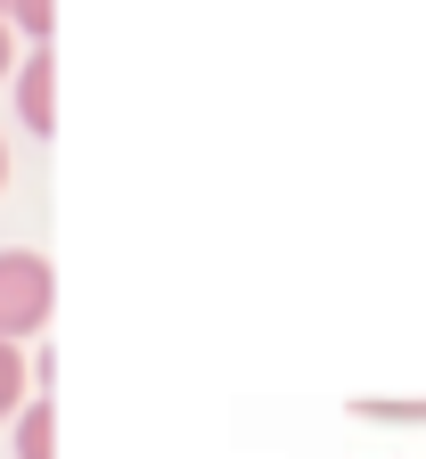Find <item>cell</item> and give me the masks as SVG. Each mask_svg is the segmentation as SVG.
Returning a JSON list of instances; mask_svg holds the SVG:
<instances>
[{
  "instance_id": "3957f363",
  "label": "cell",
  "mask_w": 426,
  "mask_h": 459,
  "mask_svg": "<svg viewBox=\"0 0 426 459\" xmlns=\"http://www.w3.org/2000/svg\"><path fill=\"white\" fill-rule=\"evenodd\" d=\"M17 459H57V411H49V385H33L25 411H17Z\"/></svg>"
},
{
  "instance_id": "6da1fadb",
  "label": "cell",
  "mask_w": 426,
  "mask_h": 459,
  "mask_svg": "<svg viewBox=\"0 0 426 459\" xmlns=\"http://www.w3.org/2000/svg\"><path fill=\"white\" fill-rule=\"evenodd\" d=\"M57 312V271L33 247H0V336H41Z\"/></svg>"
},
{
  "instance_id": "5b68a950",
  "label": "cell",
  "mask_w": 426,
  "mask_h": 459,
  "mask_svg": "<svg viewBox=\"0 0 426 459\" xmlns=\"http://www.w3.org/2000/svg\"><path fill=\"white\" fill-rule=\"evenodd\" d=\"M9 25H17V33H33V41H49V25H57V0H9Z\"/></svg>"
},
{
  "instance_id": "ba28073f",
  "label": "cell",
  "mask_w": 426,
  "mask_h": 459,
  "mask_svg": "<svg viewBox=\"0 0 426 459\" xmlns=\"http://www.w3.org/2000/svg\"><path fill=\"white\" fill-rule=\"evenodd\" d=\"M0 17H9V0H0Z\"/></svg>"
},
{
  "instance_id": "7a4b0ae2",
  "label": "cell",
  "mask_w": 426,
  "mask_h": 459,
  "mask_svg": "<svg viewBox=\"0 0 426 459\" xmlns=\"http://www.w3.org/2000/svg\"><path fill=\"white\" fill-rule=\"evenodd\" d=\"M17 115H25V132H49L57 124V57L33 49L25 66H17Z\"/></svg>"
},
{
  "instance_id": "8992f818",
  "label": "cell",
  "mask_w": 426,
  "mask_h": 459,
  "mask_svg": "<svg viewBox=\"0 0 426 459\" xmlns=\"http://www.w3.org/2000/svg\"><path fill=\"white\" fill-rule=\"evenodd\" d=\"M0 74H17V25L0 17Z\"/></svg>"
},
{
  "instance_id": "52a82bcc",
  "label": "cell",
  "mask_w": 426,
  "mask_h": 459,
  "mask_svg": "<svg viewBox=\"0 0 426 459\" xmlns=\"http://www.w3.org/2000/svg\"><path fill=\"white\" fill-rule=\"evenodd\" d=\"M0 181H9V140H0Z\"/></svg>"
},
{
  "instance_id": "277c9868",
  "label": "cell",
  "mask_w": 426,
  "mask_h": 459,
  "mask_svg": "<svg viewBox=\"0 0 426 459\" xmlns=\"http://www.w3.org/2000/svg\"><path fill=\"white\" fill-rule=\"evenodd\" d=\"M25 385H33V361L17 353L9 336H0V419H17V411H25Z\"/></svg>"
}]
</instances>
